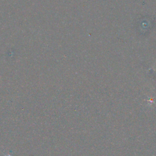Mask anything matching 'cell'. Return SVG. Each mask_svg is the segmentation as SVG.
Returning <instances> with one entry per match:
<instances>
[{
  "instance_id": "obj_1",
  "label": "cell",
  "mask_w": 156,
  "mask_h": 156,
  "mask_svg": "<svg viewBox=\"0 0 156 156\" xmlns=\"http://www.w3.org/2000/svg\"><path fill=\"white\" fill-rule=\"evenodd\" d=\"M8 156H10V155H8Z\"/></svg>"
}]
</instances>
